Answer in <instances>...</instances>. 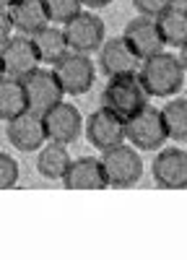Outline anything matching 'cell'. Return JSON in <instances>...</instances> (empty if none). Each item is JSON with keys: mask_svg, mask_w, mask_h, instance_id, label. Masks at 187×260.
<instances>
[{"mask_svg": "<svg viewBox=\"0 0 187 260\" xmlns=\"http://www.w3.org/2000/svg\"><path fill=\"white\" fill-rule=\"evenodd\" d=\"M138 78L148 96H174L184 86V62L177 55L161 50L140 60Z\"/></svg>", "mask_w": 187, "mask_h": 260, "instance_id": "obj_1", "label": "cell"}, {"mask_svg": "<svg viewBox=\"0 0 187 260\" xmlns=\"http://www.w3.org/2000/svg\"><path fill=\"white\" fill-rule=\"evenodd\" d=\"M148 104V94H145L143 83L138 78V73L130 76H115L109 78V83L104 86L101 94V107L112 110L117 117H130L133 112H138L140 107Z\"/></svg>", "mask_w": 187, "mask_h": 260, "instance_id": "obj_2", "label": "cell"}, {"mask_svg": "<svg viewBox=\"0 0 187 260\" xmlns=\"http://www.w3.org/2000/svg\"><path fill=\"white\" fill-rule=\"evenodd\" d=\"M52 73L60 83L62 94H73V96L86 94L94 86V78H96L94 62L89 60V55L73 52V50H68L60 60L52 62Z\"/></svg>", "mask_w": 187, "mask_h": 260, "instance_id": "obj_3", "label": "cell"}, {"mask_svg": "<svg viewBox=\"0 0 187 260\" xmlns=\"http://www.w3.org/2000/svg\"><path fill=\"white\" fill-rule=\"evenodd\" d=\"M99 164L104 169L107 185H112V187H130L143 175V161L138 156V151L133 146H125V143L101 151Z\"/></svg>", "mask_w": 187, "mask_h": 260, "instance_id": "obj_4", "label": "cell"}, {"mask_svg": "<svg viewBox=\"0 0 187 260\" xmlns=\"http://www.w3.org/2000/svg\"><path fill=\"white\" fill-rule=\"evenodd\" d=\"M122 125H125V141H130L135 148L156 151L166 141L164 125H161V115H159L156 107H151V104H145V107H140L138 112H133L130 117H125Z\"/></svg>", "mask_w": 187, "mask_h": 260, "instance_id": "obj_5", "label": "cell"}, {"mask_svg": "<svg viewBox=\"0 0 187 260\" xmlns=\"http://www.w3.org/2000/svg\"><path fill=\"white\" fill-rule=\"evenodd\" d=\"M62 34H65L68 50L73 52H96L104 42V21L89 11H78L73 18L62 24Z\"/></svg>", "mask_w": 187, "mask_h": 260, "instance_id": "obj_6", "label": "cell"}, {"mask_svg": "<svg viewBox=\"0 0 187 260\" xmlns=\"http://www.w3.org/2000/svg\"><path fill=\"white\" fill-rule=\"evenodd\" d=\"M21 86H24L26 94V110L45 115L50 107H55L57 102H62V89L52 73V68H34L31 73H26L21 78Z\"/></svg>", "mask_w": 187, "mask_h": 260, "instance_id": "obj_7", "label": "cell"}, {"mask_svg": "<svg viewBox=\"0 0 187 260\" xmlns=\"http://www.w3.org/2000/svg\"><path fill=\"white\" fill-rule=\"evenodd\" d=\"M0 68L8 78H24L34 68H39V55L31 45V37L26 34H11L8 42L0 47Z\"/></svg>", "mask_w": 187, "mask_h": 260, "instance_id": "obj_8", "label": "cell"}, {"mask_svg": "<svg viewBox=\"0 0 187 260\" xmlns=\"http://www.w3.org/2000/svg\"><path fill=\"white\" fill-rule=\"evenodd\" d=\"M42 122H45L47 141L62 143V146L78 141L81 130H83V117L78 112V107L65 104V102H57L55 107H50V110L42 115Z\"/></svg>", "mask_w": 187, "mask_h": 260, "instance_id": "obj_9", "label": "cell"}, {"mask_svg": "<svg viewBox=\"0 0 187 260\" xmlns=\"http://www.w3.org/2000/svg\"><path fill=\"white\" fill-rule=\"evenodd\" d=\"M86 138L99 151H107V148L125 143L122 117H117L112 110H107V107H99V110L86 120Z\"/></svg>", "mask_w": 187, "mask_h": 260, "instance_id": "obj_10", "label": "cell"}, {"mask_svg": "<svg viewBox=\"0 0 187 260\" xmlns=\"http://www.w3.org/2000/svg\"><path fill=\"white\" fill-rule=\"evenodd\" d=\"M6 136L11 141V146H16L18 151H36L47 143V133H45V122L42 115L24 110L21 115H16L13 120H8Z\"/></svg>", "mask_w": 187, "mask_h": 260, "instance_id": "obj_11", "label": "cell"}, {"mask_svg": "<svg viewBox=\"0 0 187 260\" xmlns=\"http://www.w3.org/2000/svg\"><path fill=\"white\" fill-rule=\"evenodd\" d=\"M154 180L159 187L182 190L187 185V151L184 148H161L154 159Z\"/></svg>", "mask_w": 187, "mask_h": 260, "instance_id": "obj_12", "label": "cell"}, {"mask_svg": "<svg viewBox=\"0 0 187 260\" xmlns=\"http://www.w3.org/2000/svg\"><path fill=\"white\" fill-rule=\"evenodd\" d=\"M99 62H101V71L107 73L109 78H115V76H130V73H138V68H140V57L130 50V45L122 37L101 42Z\"/></svg>", "mask_w": 187, "mask_h": 260, "instance_id": "obj_13", "label": "cell"}, {"mask_svg": "<svg viewBox=\"0 0 187 260\" xmlns=\"http://www.w3.org/2000/svg\"><path fill=\"white\" fill-rule=\"evenodd\" d=\"M122 39L128 42L130 50L140 60H145V57H151V55L164 50V39H161V34L156 29V21L148 18V16H135L133 21H128Z\"/></svg>", "mask_w": 187, "mask_h": 260, "instance_id": "obj_14", "label": "cell"}, {"mask_svg": "<svg viewBox=\"0 0 187 260\" xmlns=\"http://www.w3.org/2000/svg\"><path fill=\"white\" fill-rule=\"evenodd\" d=\"M62 185L70 190H101V187H107V177H104L99 159L81 156L70 161L68 172L62 175Z\"/></svg>", "mask_w": 187, "mask_h": 260, "instance_id": "obj_15", "label": "cell"}, {"mask_svg": "<svg viewBox=\"0 0 187 260\" xmlns=\"http://www.w3.org/2000/svg\"><path fill=\"white\" fill-rule=\"evenodd\" d=\"M8 16H11L13 29H18L26 37H31L34 31L50 24L45 0H16L13 6H8Z\"/></svg>", "mask_w": 187, "mask_h": 260, "instance_id": "obj_16", "label": "cell"}, {"mask_svg": "<svg viewBox=\"0 0 187 260\" xmlns=\"http://www.w3.org/2000/svg\"><path fill=\"white\" fill-rule=\"evenodd\" d=\"M154 21H156V29L164 39V45L184 47V39H187V11H184V6L169 3L161 13L154 16Z\"/></svg>", "mask_w": 187, "mask_h": 260, "instance_id": "obj_17", "label": "cell"}, {"mask_svg": "<svg viewBox=\"0 0 187 260\" xmlns=\"http://www.w3.org/2000/svg\"><path fill=\"white\" fill-rule=\"evenodd\" d=\"M31 45L39 55V62H55L60 60L62 55L68 52V42H65V34H62L60 26H42L39 31L31 34Z\"/></svg>", "mask_w": 187, "mask_h": 260, "instance_id": "obj_18", "label": "cell"}, {"mask_svg": "<svg viewBox=\"0 0 187 260\" xmlns=\"http://www.w3.org/2000/svg\"><path fill=\"white\" fill-rule=\"evenodd\" d=\"M70 154H68V148L62 146V143H52L45 146L39 151V156H36V169H39V175L42 177H47V180H62V175L68 172L70 167Z\"/></svg>", "mask_w": 187, "mask_h": 260, "instance_id": "obj_19", "label": "cell"}, {"mask_svg": "<svg viewBox=\"0 0 187 260\" xmlns=\"http://www.w3.org/2000/svg\"><path fill=\"white\" fill-rule=\"evenodd\" d=\"M159 115H161L166 138H172L174 143H184L187 141V102L172 99L164 110H159Z\"/></svg>", "mask_w": 187, "mask_h": 260, "instance_id": "obj_20", "label": "cell"}, {"mask_svg": "<svg viewBox=\"0 0 187 260\" xmlns=\"http://www.w3.org/2000/svg\"><path fill=\"white\" fill-rule=\"evenodd\" d=\"M26 110V94L18 78H0V120H13Z\"/></svg>", "mask_w": 187, "mask_h": 260, "instance_id": "obj_21", "label": "cell"}, {"mask_svg": "<svg viewBox=\"0 0 187 260\" xmlns=\"http://www.w3.org/2000/svg\"><path fill=\"white\" fill-rule=\"evenodd\" d=\"M81 0H45V8L52 24H65L68 18H73L81 11Z\"/></svg>", "mask_w": 187, "mask_h": 260, "instance_id": "obj_22", "label": "cell"}, {"mask_svg": "<svg viewBox=\"0 0 187 260\" xmlns=\"http://www.w3.org/2000/svg\"><path fill=\"white\" fill-rule=\"evenodd\" d=\"M18 182V161L0 151V190H8Z\"/></svg>", "mask_w": 187, "mask_h": 260, "instance_id": "obj_23", "label": "cell"}, {"mask_svg": "<svg viewBox=\"0 0 187 260\" xmlns=\"http://www.w3.org/2000/svg\"><path fill=\"white\" fill-rule=\"evenodd\" d=\"M169 3H172V0H133L138 16H148V18H154L156 13H161Z\"/></svg>", "mask_w": 187, "mask_h": 260, "instance_id": "obj_24", "label": "cell"}, {"mask_svg": "<svg viewBox=\"0 0 187 260\" xmlns=\"http://www.w3.org/2000/svg\"><path fill=\"white\" fill-rule=\"evenodd\" d=\"M11 29H13V24H11V16H8V8H3L0 6V47L8 42V37H11Z\"/></svg>", "mask_w": 187, "mask_h": 260, "instance_id": "obj_25", "label": "cell"}, {"mask_svg": "<svg viewBox=\"0 0 187 260\" xmlns=\"http://www.w3.org/2000/svg\"><path fill=\"white\" fill-rule=\"evenodd\" d=\"M83 6H89V8H104V6H109L112 0H81Z\"/></svg>", "mask_w": 187, "mask_h": 260, "instance_id": "obj_26", "label": "cell"}, {"mask_svg": "<svg viewBox=\"0 0 187 260\" xmlns=\"http://www.w3.org/2000/svg\"><path fill=\"white\" fill-rule=\"evenodd\" d=\"M16 3V0H0V6H3V8H8V6H13Z\"/></svg>", "mask_w": 187, "mask_h": 260, "instance_id": "obj_27", "label": "cell"}, {"mask_svg": "<svg viewBox=\"0 0 187 260\" xmlns=\"http://www.w3.org/2000/svg\"><path fill=\"white\" fill-rule=\"evenodd\" d=\"M172 3H177V6H184V0H172Z\"/></svg>", "mask_w": 187, "mask_h": 260, "instance_id": "obj_28", "label": "cell"}, {"mask_svg": "<svg viewBox=\"0 0 187 260\" xmlns=\"http://www.w3.org/2000/svg\"><path fill=\"white\" fill-rule=\"evenodd\" d=\"M0 78H3V68H0Z\"/></svg>", "mask_w": 187, "mask_h": 260, "instance_id": "obj_29", "label": "cell"}]
</instances>
